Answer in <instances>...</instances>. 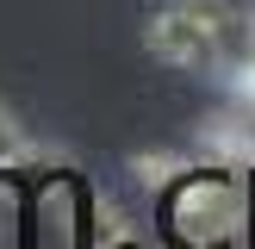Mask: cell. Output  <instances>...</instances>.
<instances>
[{
    "mask_svg": "<svg viewBox=\"0 0 255 249\" xmlns=\"http://www.w3.org/2000/svg\"><path fill=\"white\" fill-rule=\"evenodd\" d=\"M162 193H168L162 231L181 249H224L237 237V224H243V187L224 168H187V181L174 174Z\"/></svg>",
    "mask_w": 255,
    "mask_h": 249,
    "instance_id": "cell-1",
    "label": "cell"
},
{
    "mask_svg": "<svg viewBox=\"0 0 255 249\" xmlns=\"http://www.w3.org/2000/svg\"><path fill=\"white\" fill-rule=\"evenodd\" d=\"M149 50H156L162 62H174V69H206L224 50V25L212 19L199 0H174V6H162L156 19H149Z\"/></svg>",
    "mask_w": 255,
    "mask_h": 249,
    "instance_id": "cell-2",
    "label": "cell"
},
{
    "mask_svg": "<svg viewBox=\"0 0 255 249\" xmlns=\"http://www.w3.org/2000/svg\"><path fill=\"white\" fill-rule=\"evenodd\" d=\"M31 156V143H25V124L12 119L6 106H0V168H12V162H25Z\"/></svg>",
    "mask_w": 255,
    "mask_h": 249,
    "instance_id": "cell-3",
    "label": "cell"
},
{
    "mask_svg": "<svg viewBox=\"0 0 255 249\" xmlns=\"http://www.w3.org/2000/svg\"><path fill=\"white\" fill-rule=\"evenodd\" d=\"M174 174H187V162H181V156H137V181L156 187V193L174 181Z\"/></svg>",
    "mask_w": 255,
    "mask_h": 249,
    "instance_id": "cell-4",
    "label": "cell"
}]
</instances>
